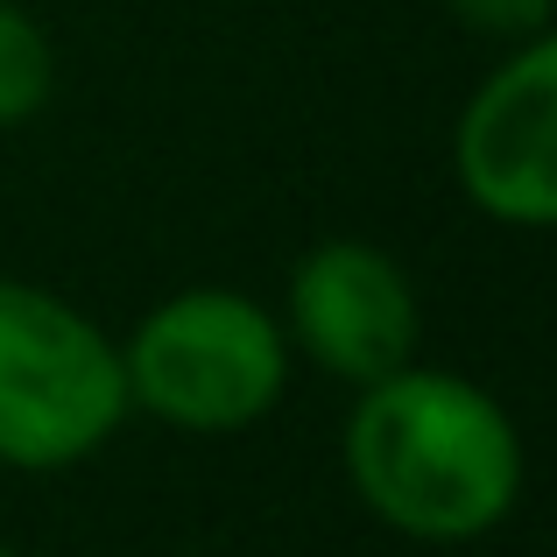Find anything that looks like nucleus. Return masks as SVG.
Instances as JSON below:
<instances>
[{"instance_id":"nucleus-1","label":"nucleus","mask_w":557,"mask_h":557,"mask_svg":"<svg viewBox=\"0 0 557 557\" xmlns=\"http://www.w3.org/2000/svg\"><path fill=\"white\" fill-rule=\"evenodd\" d=\"M339 459L360 508L409 544H480L516 516L530 480V451L502 395L423 360L354 388Z\"/></svg>"},{"instance_id":"nucleus-2","label":"nucleus","mask_w":557,"mask_h":557,"mask_svg":"<svg viewBox=\"0 0 557 557\" xmlns=\"http://www.w3.org/2000/svg\"><path fill=\"white\" fill-rule=\"evenodd\" d=\"M289 332L261 297L226 283H190L149 304L121 339L127 409L184 437H233L275 417L289 395Z\"/></svg>"},{"instance_id":"nucleus-3","label":"nucleus","mask_w":557,"mask_h":557,"mask_svg":"<svg viewBox=\"0 0 557 557\" xmlns=\"http://www.w3.org/2000/svg\"><path fill=\"white\" fill-rule=\"evenodd\" d=\"M127 417L121 339L57 289L0 275V466L71 473L99 459Z\"/></svg>"},{"instance_id":"nucleus-4","label":"nucleus","mask_w":557,"mask_h":557,"mask_svg":"<svg viewBox=\"0 0 557 557\" xmlns=\"http://www.w3.org/2000/svg\"><path fill=\"white\" fill-rule=\"evenodd\" d=\"M283 332L289 354L311 360L318 374L368 388L417 360L423 339V304L409 269L374 240H318L297 255L283 283Z\"/></svg>"},{"instance_id":"nucleus-5","label":"nucleus","mask_w":557,"mask_h":557,"mask_svg":"<svg viewBox=\"0 0 557 557\" xmlns=\"http://www.w3.org/2000/svg\"><path fill=\"white\" fill-rule=\"evenodd\" d=\"M451 177L494 226H557V36L516 42L451 127Z\"/></svg>"},{"instance_id":"nucleus-6","label":"nucleus","mask_w":557,"mask_h":557,"mask_svg":"<svg viewBox=\"0 0 557 557\" xmlns=\"http://www.w3.org/2000/svg\"><path fill=\"white\" fill-rule=\"evenodd\" d=\"M57 92V42L22 0H0V135L28 127Z\"/></svg>"},{"instance_id":"nucleus-7","label":"nucleus","mask_w":557,"mask_h":557,"mask_svg":"<svg viewBox=\"0 0 557 557\" xmlns=\"http://www.w3.org/2000/svg\"><path fill=\"white\" fill-rule=\"evenodd\" d=\"M445 8L459 14L473 36L502 42V50L536 42V36H557V0H445Z\"/></svg>"},{"instance_id":"nucleus-8","label":"nucleus","mask_w":557,"mask_h":557,"mask_svg":"<svg viewBox=\"0 0 557 557\" xmlns=\"http://www.w3.org/2000/svg\"><path fill=\"white\" fill-rule=\"evenodd\" d=\"M0 557H22V550H14V544H0Z\"/></svg>"}]
</instances>
